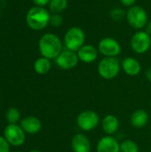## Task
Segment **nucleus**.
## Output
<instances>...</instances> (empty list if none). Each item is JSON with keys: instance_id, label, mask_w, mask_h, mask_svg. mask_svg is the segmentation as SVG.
Instances as JSON below:
<instances>
[{"instance_id": "0eeeda50", "label": "nucleus", "mask_w": 151, "mask_h": 152, "mask_svg": "<svg viewBox=\"0 0 151 152\" xmlns=\"http://www.w3.org/2000/svg\"><path fill=\"white\" fill-rule=\"evenodd\" d=\"M100 124L99 115L91 110H86L80 112L77 118V125L82 131H92Z\"/></svg>"}, {"instance_id": "a211bd4d", "label": "nucleus", "mask_w": 151, "mask_h": 152, "mask_svg": "<svg viewBox=\"0 0 151 152\" xmlns=\"http://www.w3.org/2000/svg\"><path fill=\"white\" fill-rule=\"evenodd\" d=\"M52 68L51 60L45 58V57H40L36 60L34 63V69L35 71L39 75H45L47 74Z\"/></svg>"}, {"instance_id": "aec40b11", "label": "nucleus", "mask_w": 151, "mask_h": 152, "mask_svg": "<svg viewBox=\"0 0 151 152\" xmlns=\"http://www.w3.org/2000/svg\"><path fill=\"white\" fill-rule=\"evenodd\" d=\"M5 118L8 124H17L20 118V113L18 109L11 107L7 110L5 113Z\"/></svg>"}, {"instance_id": "2eb2a0df", "label": "nucleus", "mask_w": 151, "mask_h": 152, "mask_svg": "<svg viewBox=\"0 0 151 152\" xmlns=\"http://www.w3.org/2000/svg\"><path fill=\"white\" fill-rule=\"evenodd\" d=\"M121 67L124 72L130 77H134L139 75L142 70L141 63L139 62V61H137L135 58L133 57L125 58L122 61Z\"/></svg>"}, {"instance_id": "9d476101", "label": "nucleus", "mask_w": 151, "mask_h": 152, "mask_svg": "<svg viewBox=\"0 0 151 152\" xmlns=\"http://www.w3.org/2000/svg\"><path fill=\"white\" fill-rule=\"evenodd\" d=\"M54 61L56 65L60 69L63 70H69L74 69L77 65L79 59L77 52L63 48L61 53L58 55V57Z\"/></svg>"}, {"instance_id": "c85d7f7f", "label": "nucleus", "mask_w": 151, "mask_h": 152, "mask_svg": "<svg viewBox=\"0 0 151 152\" xmlns=\"http://www.w3.org/2000/svg\"><path fill=\"white\" fill-rule=\"evenodd\" d=\"M28 152H42V151H37V150H32V151H28Z\"/></svg>"}, {"instance_id": "6e6552de", "label": "nucleus", "mask_w": 151, "mask_h": 152, "mask_svg": "<svg viewBox=\"0 0 151 152\" xmlns=\"http://www.w3.org/2000/svg\"><path fill=\"white\" fill-rule=\"evenodd\" d=\"M25 132L17 124H9L4 131V137L10 145L14 147L21 146L26 140Z\"/></svg>"}, {"instance_id": "f03ea898", "label": "nucleus", "mask_w": 151, "mask_h": 152, "mask_svg": "<svg viewBox=\"0 0 151 152\" xmlns=\"http://www.w3.org/2000/svg\"><path fill=\"white\" fill-rule=\"evenodd\" d=\"M50 12L44 7L33 6L26 14V22L31 29L39 31L47 27L50 22Z\"/></svg>"}, {"instance_id": "39448f33", "label": "nucleus", "mask_w": 151, "mask_h": 152, "mask_svg": "<svg viewBox=\"0 0 151 152\" xmlns=\"http://www.w3.org/2000/svg\"><path fill=\"white\" fill-rule=\"evenodd\" d=\"M121 69V65L116 57H104L98 64L99 75L107 80L115 78Z\"/></svg>"}, {"instance_id": "4be33fe9", "label": "nucleus", "mask_w": 151, "mask_h": 152, "mask_svg": "<svg viewBox=\"0 0 151 152\" xmlns=\"http://www.w3.org/2000/svg\"><path fill=\"white\" fill-rule=\"evenodd\" d=\"M126 16V11H125L124 9L120 8V7H115L112 8L109 12V17L113 21L118 22L120 20H122V19L125 18Z\"/></svg>"}, {"instance_id": "f8f14e48", "label": "nucleus", "mask_w": 151, "mask_h": 152, "mask_svg": "<svg viewBox=\"0 0 151 152\" xmlns=\"http://www.w3.org/2000/svg\"><path fill=\"white\" fill-rule=\"evenodd\" d=\"M77 56L80 61L84 63H92L96 61L98 57V48L92 45H84L77 52Z\"/></svg>"}, {"instance_id": "7ed1b4c3", "label": "nucleus", "mask_w": 151, "mask_h": 152, "mask_svg": "<svg viewBox=\"0 0 151 152\" xmlns=\"http://www.w3.org/2000/svg\"><path fill=\"white\" fill-rule=\"evenodd\" d=\"M85 42V31L79 27H71L69 28L63 37V45L66 49L77 52Z\"/></svg>"}, {"instance_id": "1a4fd4ad", "label": "nucleus", "mask_w": 151, "mask_h": 152, "mask_svg": "<svg viewBox=\"0 0 151 152\" xmlns=\"http://www.w3.org/2000/svg\"><path fill=\"white\" fill-rule=\"evenodd\" d=\"M98 51L104 57H117L121 53L119 42L113 37H104L98 44Z\"/></svg>"}, {"instance_id": "5701e85b", "label": "nucleus", "mask_w": 151, "mask_h": 152, "mask_svg": "<svg viewBox=\"0 0 151 152\" xmlns=\"http://www.w3.org/2000/svg\"><path fill=\"white\" fill-rule=\"evenodd\" d=\"M49 24L54 28H59L63 24V17L61 15V13H53L51 14Z\"/></svg>"}, {"instance_id": "4468645a", "label": "nucleus", "mask_w": 151, "mask_h": 152, "mask_svg": "<svg viewBox=\"0 0 151 152\" xmlns=\"http://www.w3.org/2000/svg\"><path fill=\"white\" fill-rule=\"evenodd\" d=\"M71 148L74 152H91V142L84 134H77L71 140Z\"/></svg>"}, {"instance_id": "423d86ee", "label": "nucleus", "mask_w": 151, "mask_h": 152, "mask_svg": "<svg viewBox=\"0 0 151 152\" xmlns=\"http://www.w3.org/2000/svg\"><path fill=\"white\" fill-rule=\"evenodd\" d=\"M130 45L134 53L138 54L145 53L150 48L151 37L142 29L138 30L132 36Z\"/></svg>"}, {"instance_id": "393cba45", "label": "nucleus", "mask_w": 151, "mask_h": 152, "mask_svg": "<svg viewBox=\"0 0 151 152\" xmlns=\"http://www.w3.org/2000/svg\"><path fill=\"white\" fill-rule=\"evenodd\" d=\"M51 0H32V2L36 4V6H41L44 7L45 5H48Z\"/></svg>"}, {"instance_id": "9b49d317", "label": "nucleus", "mask_w": 151, "mask_h": 152, "mask_svg": "<svg viewBox=\"0 0 151 152\" xmlns=\"http://www.w3.org/2000/svg\"><path fill=\"white\" fill-rule=\"evenodd\" d=\"M96 152H120V143L112 135H106L98 142Z\"/></svg>"}, {"instance_id": "dca6fc26", "label": "nucleus", "mask_w": 151, "mask_h": 152, "mask_svg": "<svg viewBox=\"0 0 151 152\" xmlns=\"http://www.w3.org/2000/svg\"><path fill=\"white\" fill-rule=\"evenodd\" d=\"M101 127L107 135H113L119 128V120L115 115H107L101 120Z\"/></svg>"}, {"instance_id": "f257e3e1", "label": "nucleus", "mask_w": 151, "mask_h": 152, "mask_svg": "<svg viewBox=\"0 0 151 152\" xmlns=\"http://www.w3.org/2000/svg\"><path fill=\"white\" fill-rule=\"evenodd\" d=\"M38 49L43 57L55 60L63 50V44L57 35L45 33L38 41Z\"/></svg>"}, {"instance_id": "412c9836", "label": "nucleus", "mask_w": 151, "mask_h": 152, "mask_svg": "<svg viewBox=\"0 0 151 152\" xmlns=\"http://www.w3.org/2000/svg\"><path fill=\"white\" fill-rule=\"evenodd\" d=\"M120 152H140L137 143L132 140H125L120 143Z\"/></svg>"}, {"instance_id": "bb28decb", "label": "nucleus", "mask_w": 151, "mask_h": 152, "mask_svg": "<svg viewBox=\"0 0 151 152\" xmlns=\"http://www.w3.org/2000/svg\"><path fill=\"white\" fill-rule=\"evenodd\" d=\"M144 28H145L144 31L147 32V33L151 37V20H148V22H147V24H146V26H145Z\"/></svg>"}, {"instance_id": "cd10ccee", "label": "nucleus", "mask_w": 151, "mask_h": 152, "mask_svg": "<svg viewBox=\"0 0 151 152\" xmlns=\"http://www.w3.org/2000/svg\"><path fill=\"white\" fill-rule=\"evenodd\" d=\"M145 77H146V79H147L149 82H150L151 83V68L150 69H149L146 71V73H145Z\"/></svg>"}, {"instance_id": "c756f323", "label": "nucleus", "mask_w": 151, "mask_h": 152, "mask_svg": "<svg viewBox=\"0 0 151 152\" xmlns=\"http://www.w3.org/2000/svg\"><path fill=\"white\" fill-rule=\"evenodd\" d=\"M13 152H22V151H13Z\"/></svg>"}, {"instance_id": "ddd939ff", "label": "nucleus", "mask_w": 151, "mask_h": 152, "mask_svg": "<svg viewBox=\"0 0 151 152\" xmlns=\"http://www.w3.org/2000/svg\"><path fill=\"white\" fill-rule=\"evenodd\" d=\"M20 126L26 134H37L42 128V123L40 119L34 116H28L21 119Z\"/></svg>"}, {"instance_id": "a878e982", "label": "nucleus", "mask_w": 151, "mask_h": 152, "mask_svg": "<svg viewBox=\"0 0 151 152\" xmlns=\"http://www.w3.org/2000/svg\"><path fill=\"white\" fill-rule=\"evenodd\" d=\"M119 2L124 5V6H126V7H131V6H133L135 5V3H136V0H119Z\"/></svg>"}, {"instance_id": "f3484780", "label": "nucleus", "mask_w": 151, "mask_h": 152, "mask_svg": "<svg viewBox=\"0 0 151 152\" xmlns=\"http://www.w3.org/2000/svg\"><path fill=\"white\" fill-rule=\"evenodd\" d=\"M149 114L147 113V111H145L144 110H135L130 118V122L131 125L135 127V128H142L144 126H146L149 123Z\"/></svg>"}, {"instance_id": "20e7f679", "label": "nucleus", "mask_w": 151, "mask_h": 152, "mask_svg": "<svg viewBox=\"0 0 151 152\" xmlns=\"http://www.w3.org/2000/svg\"><path fill=\"white\" fill-rule=\"evenodd\" d=\"M126 20L128 24L136 30H142L145 28L149 17L146 10L140 5H133L126 11Z\"/></svg>"}, {"instance_id": "7c9ffc66", "label": "nucleus", "mask_w": 151, "mask_h": 152, "mask_svg": "<svg viewBox=\"0 0 151 152\" xmlns=\"http://www.w3.org/2000/svg\"><path fill=\"white\" fill-rule=\"evenodd\" d=\"M143 152H146V151H143Z\"/></svg>"}, {"instance_id": "6ab92c4d", "label": "nucleus", "mask_w": 151, "mask_h": 152, "mask_svg": "<svg viewBox=\"0 0 151 152\" xmlns=\"http://www.w3.org/2000/svg\"><path fill=\"white\" fill-rule=\"evenodd\" d=\"M48 6L52 13H61L68 7V0H51Z\"/></svg>"}, {"instance_id": "b1692460", "label": "nucleus", "mask_w": 151, "mask_h": 152, "mask_svg": "<svg viewBox=\"0 0 151 152\" xmlns=\"http://www.w3.org/2000/svg\"><path fill=\"white\" fill-rule=\"evenodd\" d=\"M0 152H10V144L4 136H0Z\"/></svg>"}]
</instances>
